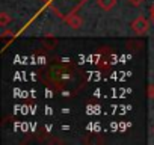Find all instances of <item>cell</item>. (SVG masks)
<instances>
[{"mask_svg":"<svg viewBox=\"0 0 154 145\" xmlns=\"http://www.w3.org/2000/svg\"><path fill=\"white\" fill-rule=\"evenodd\" d=\"M149 20H151V23L154 26V3L149 6Z\"/></svg>","mask_w":154,"mask_h":145,"instance_id":"8","label":"cell"},{"mask_svg":"<svg viewBox=\"0 0 154 145\" xmlns=\"http://www.w3.org/2000/svg\"><path fill=\"white\" fill-rule=\"evenodd\" d=\"M63 21H65L71 29H74V30H79V29L83 26V20H82V17H80V15H77L75 12L66 15V17L63 18Z\"/></svg>","mask_w":154,"mask_h":145,"instance_id":"3","label":"cell"},{"mask_svg":"<svg viewBox=\"0 0 154 145\" xmlns=\"http://www.w3.org/2000/svg\"><path fill=\"white\" fill-rule=\"evenodd\" d=\"M151 20H148L146 17H143V15H139V17H136L131 23H130V29L133 30V33H136V35H145V33H148L149 32V29H151Z\"/></svg>","mask_w":154,"mask_h":145,"instance_id":"2","label":"cell"},{"mask_svg":"<svg viewBox=\"0 0 154 145\" xmlns=\"http://www.w3.org/2000/svg\"><path fill=\"white\" fill-rule=\"evenodd\" d=\"M127 2H128V5H130V6H133V8H139V6H142V5H143L145 0H127Z\"/></svg>","mask_w":154,"mask_h":145,"instance_id":"6","label":"cell"},{"mask_svg":"<svg viewBox=\"0 0 154 145\" xmlns=\"http://www.w3.org/2000/svg\"><path fill=\"white\" fill-rule=\"evenodd\" d=\"M9 21H11V17H9L6 12L0 14V26H2V27H6V26L9 24Z\"/></svg>","mask_w":154,"mask_h":145,"instance_id":"5","label":"cell"},{"mask_svg":"<svg viewBox=\"0 0 154 145\" xmlns=\"http://www.w3.org/2000/svg\"><path fill=\"white\" fill-rule=\"evenodd\" d=\"M59 18H65L66 15L75 12V9L79 8L85 0H42Z\"/></svg>","mask_w":154,"mask_h":145,"instance_id":"1","label":"cell"},{"mask_svg":"<svg viewBox=\"0 0 154 145\" xmlns=\"http://www.w3.org/2000/svg\"><path fill=\"white\" fill-rule=\"evenodd\" d=\"M148 98L151 101H154V83H149L148 85Z\"/></svg>","mask_w":154,"mask_h":145,"instance_id":"7","label":"cell"},{"mask_svg":"<svg viewBox=\"0 0 154 145\" xmlns=\"http://www.w3.org/2000/svg\"><path fill=\"white\" fill-rule=\"evenodd\" d=\"M152 134H154V125H152Z\"/></svg>","mask_w":154,"mask_h":145,"instance_id":"9","label":"cell"},{"mask_svg":"<svg viewBox=\"0 0 154 145\" xmlns=\"http://www.w3.org/2000/svg\"><path fill=\"white\" fill-rule=\"evenodd\" d=\"M116 2L118 0H97V6L101 9V11H112L115 6H116Z\"/></svg>","mask_w":154,"mask_h":145,"instance_id":"4","label":"cell"}]
</instances>
